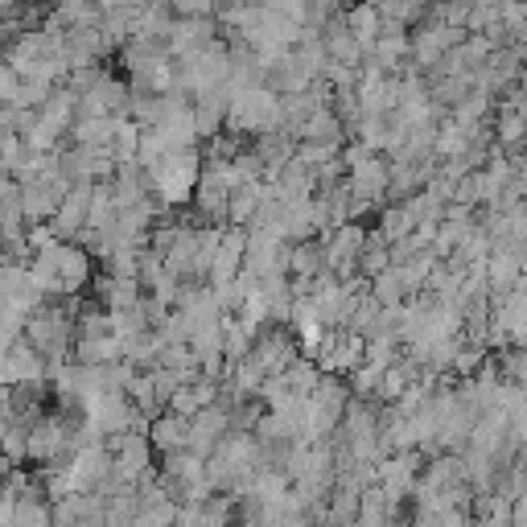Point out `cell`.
Returning a JSON list of instances; mask_svg holds the SVG:
<instances>
[{"label": "cell", "mask_w": 527, "mask_h": 527, "mask_svg": "<svg viewBox=\"0 0 527 527\" xmlns=\"http://www.w3.org/2000/svg\"><path fill=\"white\" fill-rule=\"evenodd\" d=\"M202 169H206V157H202V149H182V153H169L165 161H157V165L149 169L153 194H157L165 206H186V202L198 194Z\"/></svg>", "instance_id": "1"}, {"label": "cell", "mask_w": 527, "mask_h": 527, "mask_svg": "<svg viewBox=\"0 0 527 527\" xmlns=\"http://www.w3.org/2000/svg\"><path fill=\"white\" fill-rule=\"evenodd\" d=\"M91 194H95V182H75L70 186V194L62 198V206L54 210V231L62 235V239H75L83 227H87V219H91Z\"/></svg>", "instance_id": "2"}, {"label": "cell", "mask_w": 527, "mask_h": 527, "mask_svg": "<svg viewBox=\"0 0 527 527\" xmlns=\"http://www.w3.org/2000/svg\"><path fill=\"white\" fill-rule=\"evenodd\" d=\"M149 437L161 453H173V449H186L190 445V416L182 412H173L165 408L161 416H153V425H149Z\"/></svg>", "instance_id": "3"}, {"label": "cell", "mask_w": 527, "mask_h": 527, "mask_svg": "<svg viewBox=\"0 0 527 527\" xmlns=\"http://www.w3.org/2000/svg\"><path fill=\"white\" fill-rule=\"evenodd\" d=\"M346 29L371 50L379 42V33H383V9L375 5V0H359V5L346 9Z\"/></svg>", "instance_id": "4"}, {"label": "cell", "mask_w": 527, "mask_h": 527, "mask_svg": "<svg viewBox=\"0 0 527 527\" xmlns=\"http://www.w3.org/2000/svg\"><path fill=\"white\" fill-rule=\"evenodd\" d=\"M470 145H474V136H470V128L466 124H458V120H445L441 128H437V140H433V153H437V161H449V157H466L470 153Z\"/></svg>", "instance_id": "5"}, {"label": "cell", "mask_w": 527, "mask_h": 527, "mask_svg": "<svg viewBox=\"0 0 527 527\" xmlns=\"http://www.w3.org/2000/svg\"><path fill=\"white\" fill-rule=\"evenodd\" d=\"M404 280H400V272H396V264L388 268V272H379V276H371V297L379 301V305H404Z\"/></svg>", "instance_id": "6"}, {"label": "cell", "mask_w": 527, "mask_h": 527, "mask_svg": "<svg viewBox=\"0 0 527 527\" xmlns=\"http://www.w3.org/2000/svg\"><path fill=\"white\" fill-rule=\"evenodd\" d=\"M515 182H519V190H523V202H527V161L519 165V178H515Z\"/></svg>", "instance_id": "7"}, {"label": "cell", "mask_w": 527, "mask_h": 527, "mask_svg": "<svg viewBox=\"0 0 527 527\" xmlns=\"http://www.w3.org/2000/svg\"><path fill=\"white\" fill-rule=\"evenodd\" d=\"M523 91H527V66H523Z\"/></svg>", "instance_id": "8"}, {"label": "cell", "mask_w": 527, "mask_h": 527, "mask_svg": "<svg viewBox=\"0 0 527 527\" xmlns=\"http://www.w3.org/2000/svg\"><path fill=\"white\" fill-rule=\"evenodd\" d=\"M132 5H149V0H132Z\"/></svg>", "instance_id": "9"}]
</instances>
